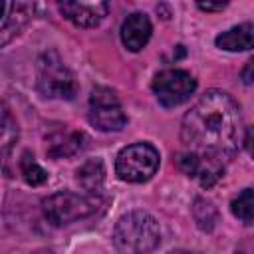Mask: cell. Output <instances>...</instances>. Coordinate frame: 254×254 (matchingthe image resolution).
Here are the masks:
<instances>
[{
    "instance_id": "1",
    "label": "cell",
    "mask_w": 254,
    "mask_h": 254,
    "mask_svg": "<svg viewBox=\"0 0 254 254\" xmlns=\"http://www.w3.org/2000/svg\"><path fill=\"white\" fill-rule=\"evenodd\" d=\"M242 115L238 103L222 89L204 91L181 121L187 151L228 161L240 145Z\"/></svg>"
},
{
    "instance_id": "2",
    "label": "cell",
    "mask_w": 254,
    "mask_h": 254,
    "mask_svg": "<svg viewBox=\"0 0 254 254\" xmlns=\"http://www.w3.org/2000/svg\"><path fill=\"white\" fill-rule=\"evenodd\" d=\"M111 238L123 254H149L161 244V228L153 214L131 210L115 222Z\"/></svg>"
},
{
    "instance_id": "3",
    "label": "cell",
    "mask_w": 254,
    "mask_h": 254,
    "mask_svg": "<svg viewBox=\"0 0 254 254\" xmlns=\"http://www.w3.org/2000/svg\"><path fill=\"white\" fill-rule=\"evenodd\" d=\"M36 89L46 99H73L77 93V81L73 71L64 64L58 52H44L38 60Z\"/></svg>"
},
{
    "instance_id": "4",
    "label": "cell",
    "mask_w": 254,
    "mask_h": 254,
    "mask_svg": "<svg viewBox=\"0 0 254 254\" xmlns=\"http://www.w3.org/2000/svg\"><path fill=\"white\" fill-rule=\"evenodd\" d=\"M161 163L159 151L145 141L123 147L115 157V173L125 183H147Z\"/></svg>"
},
{
    "instance_id": "5",
    "label": "cell",
    "mask_w": 254,
    "mask_h": 254,
    "mask_svg": "<svg viewBox=\"0 0 254 254\" xmlns=\"http://www.w3.org/2000/svg\"><path fill=\"white\" fill-rule=\"evenodd\" d=\"M97 206H99L97 196L79 194L71 190H60L42 200L44 216L56 226H64L79 218H87L97 210Z\"/></svg>"
},
{
    "instance_id": "6",
    "label": "cell",
    "mask_w": 254,
    "mask_h": 254,
    "mask_svg": "<svg viewBox=\"0 0 254 254\" xmlns=\"http://www.w3.org/2000/svg\"><path fill=\"white\" fill-rule=\"evenodd\" d=\"M151 87H153L157 101L163 107H177L189 101L190 95L196 91V79L185 69L169 67V69L159 71L153 77Z\"/></svg>"
},
{
    "instance_id": "7",
    "label": "cell",
    "mask_w": 254,
    "mask_h": 254,
    "mask_svg": "<svg viewBox=\"0 0 254 254\" xmlns=\"http://www.w3.org/2000/svg\"><path fill=\"white\" fill-rule=\"evenodd\" d=\"M89 123L105 133L121 131L127 125V115H125L115 91H111L109 87H103V85H97L91 89Z\"/></svg>"
},
{
    "instance_id": "8",
    "label": "cell",
    "mask_w": 254,
    "mask_h": 254,
    "mask_svg": "<svg viewBox=\"0 0 254 254\" xmlns=\"http://www.w3.org/2000/svg\"><path fill=\"white\" fill-rule=\"evenodd\" d=\"M175 161H177V167L187 177L198 181V185L204 187V189L214 187L224 175V161H220L216 157H210V155L183 151L175 157Z\"/></svg>"
},
{
    "instance_id": "9",
    "label": "cell",
    "mask_w": 254,
    "mask_h": 254,
    "mask_svg": "<svg viewBox=\"0 0 254 254\" xmlns=\"http://www.w3.org/2000/svg\"><path fill=\"white\" fill-rule=\"evenodd\" d=\"M60 14L77 28H95L109 12L107 2H60Z\"/></svg>"
},
{
    "instance_id": "10",
    "label": "cell",
    "mask_w": 254,
    "mask_h": 254,
    "mask_svg": "<svg viewBox=\"0 0 254 254\" xmlns=\"http://www.w3.org/2000/svg\"><path fill=\"white\" fill-rule=\"evenodd\" d=\"M151 32H153V26H151L149 16L143 12H133L123 20L119 36H121L123 46L129 52H141L147 46Z\"/></svg>"
},
{
    "instance_id": "11",
    "label": "cell",
    "mask_w": 254,
    "mask_h": 254,
    "mask_svg": "<svg viewBox=\"0 0 254 254\" xmlns=\"http://www.w3.org/2000/svg\"><path fill=\"white\" fill-rule=\"evenodd\" d=\"M83 133L71 131V129H60L48 137V147L46 153L52 159H62V157H71L83 147Z\"/></svg>"
},
{
    "instance_id": "12",
    "label": "cell",
    "mask_w": 254,
    "mask_h": 254,
    "mask_svg": "<svg viewBox=\"0 0 254 254\" xmlns=\"http://www.w3.org/2000/svg\"><path fill=\"white\" fill-rule=\"evenodd\" d=\"M252 24L250 22H244V24H238L222 34L216 36L214 44L220 48V50H226V52H244V50H250L252 48Z\"/></svg>"
},
{
    "instance_id": "13",
    "label": "cell",
    "mask_w": 254,
    "mask_h": 254,
    "mask_svg": "<svg viewBox=\"0 0 254 254\" xmlns=\"http://www.w3.org/2000/svg\"><path fill=\"white\" fill-rule=\"evenodd\" d=\"M77 183L91 196H99L105 183V167L101 159H89L77 169Z\"/></svg>"
},
{
    "instance_id": "14",
    "label": "cell",
    "mask_w": 254,
    "mask_h": 254,
    "mask_svg": "<svg viewBox=\"0 0 254 254\" xmlns=\"http://www.w3.org/2000/svg\"><path fill=\"white\" fill-rule=\"evenodd\" d=\"M8 14L4 18V22L0 24V48L4 44H8L22 28L24 24L28 22V16H30V10L32 6L30 4H8Z\"/></svg>"
},
{
    "instance_id": "15",
    "label": "cell",
    "mask_w": 254,
    "mask_h": 254,
    "mask_svg": "<svg viewBox=\"0 0 254 254\" xmlns=\"http://www.w3.org/2000/svg\"><path fill=\"white\" fill-rule=\"evenodd\" d=\"M18 141V123L12 117L10 109L0 101V161L10 153Z\"/></svg>"
},
{
    "instance_id": "16",
    "label": "cell",
    "mask_w": 254,
    "mask_h": 254,
    "mask_svg": "<svg viewBox=\"0 0 254 254\" xmlns=\"http://www.w3.org/2000/svg\"><path fill=\"white\" fill-rule=\"evenodd\" d=\"M192 216H194L196 226L200 230H204V232H210L216 226V220H218L216 206L210 200L202 198V196L194 198V202H192Z\"/></svg>"
},
{
    "instance_id": "17",
    "label": "cell",
    "mask_w": 254,
    "mask_h": 254,
    "mask_svg": "<svg viewBox=\"0 0 254 254\" xmlns=\"http://www.w3.org/2000/svg\"><path fill=\"white\" fill-rule=\"evenodd\" d=\"M20 173H22V179L30 187H40L48 181V173L36 163V159L30 151H24L20 157Z\"/></svg>"
},
{
    "instance_id": "18",
    "label": "cell",
    "mask_w": 254,
    "mask_h": 254,
    "mask_svg": "<svg viewBox=\"0 0 254 254\" xmlns=\"http://www.w3.org/2000/svg\"><path fill=\"white\" fill-rule=\"evenodd\" d=\"M230 210H232V214H234L238 220H242L244 224H252V220H254V192H252L250 187L244 189V190L230 202Z\"/></svg>"
},
{
    "instance_id": "19",
    "label": "cell",
    "mask_w": 254,
    "mask_h": 254,
    "mask_svg": "<svg viewBox=\"0 0 254 254\" xmlns=\"http://www.w3.org/2000/svg\"><path fill=\"white\" fill-rule=\"evenodd\" d=\"M200 10H204V12H216V10H224L226 8V2H198L196 4Z\"/></svg>"
},
{
    "instance_id": "20",
    "label": "cell",
    "mask_w": 254,
    "mask_h": 254,
    "mask_svg": "<svg viewBox=\"0 0 254 254\" xmlns=\"http://www.w3.org/2000/svg\"><path fill=\"white\" fill-rule=\"evenodd\" d=\"M252 67H254V62L248 60V62H246V67L242 69V79H244V83H252Z\"/></svg>"
},
{
    "instance_id": "21",
    "label": "cell",
    "mask_w": 254,
    "mask_h": 254,
    "mask_svg": "<svg viewBox=\"0 0 254 254\" xmlns=\"http://www.w3.org/2000/svg\"><path fill=\"white\" fill-rule=\"evenodd\" d=\"M6 10H8V4H6V2H0V24H2L4 18H6Z\"/></svg>"
},
{
    "instance_id": "22",
    "label": "cell",
    "mask_w": 254,
    "mask_h": 254,
    "mask_svg": "<svg viewBox=\"0 0 254 254\" xmlns=\"http://www.w3.org/2000/svg\"><path fill=\"white\" fill-rule=\"evenodd\" d=\"M169 254H202V252H190V250H173Z\"/></svg>"
}]
</instances>
